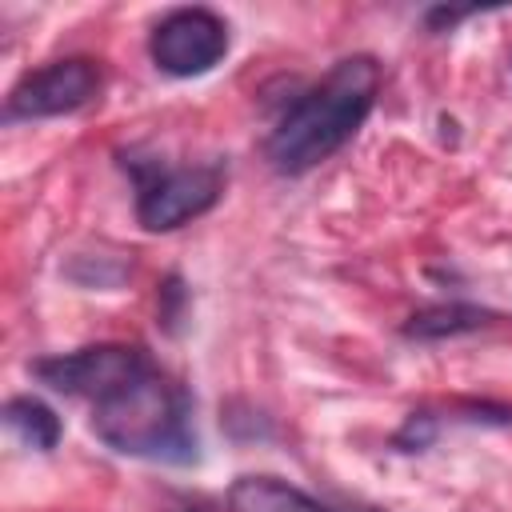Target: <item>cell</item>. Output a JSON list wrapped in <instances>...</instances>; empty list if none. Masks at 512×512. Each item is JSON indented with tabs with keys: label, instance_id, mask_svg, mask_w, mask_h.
I'll return each instance as SVG.
<instances>
[{
	"label": "cell",
	"instance_id": "obj_1",
	"mask_svg": "<svg viewBox=\"0 0 512 512\" xmlns=\"http://www.w3.org/2000/svg\"><path fill=\"white\" fill-rule=\"evenodd\" d=\"M380 92V64L372 56H344L312 84L268 132L264 160L280 176H300L340 152L368 120Z\"/></svg>",
	"mask_w": 512,
	"mask_h": 512
},
{
	"label": "cell",
	"instance_id": "obj_2",
	"mask_svg": "<svg viewBox=\"0 0 512 512\" xmlns=\"http://www.w3.org/2000/svg\"><path fill=\"white\" fill-rule=\"evenodd\" d=\"M92 432L112 452H124V456L164 460V464L196 460L188 392L164 372H156L152 364L112 396L92 404Z\"/></svg>",
	"mask_w": 512,
	"mask_h": 512
},
{
	"label": "cell",
	"instance_id": "obj_3",
	"mask_svg": "<svg viewBox=\"0 0 512 512\" xmlns=\"http://www.w3.org/2000/svg\"><path fill=\"white\" fill-rule=\"evenodd\" d=\"M132 176H136V220L148 232H172L204 216L224 188V172L216 164H196V168L132 164Z\"/></svg>",
	"mask_w": 512,
	"mask_h": 512
},
{
	"label": "cell",
	"instance_id": "obj_4",
	"mask_svg": "<svg viewBox=\"0 0 512 512\" xmlns=\"http://www.w3.org/2000/svg\"><path fill=\"white\" fill-rule=\"evenodd\" d=\"M144 368H148V356L140 348L96 344V348H80V352H64V356H44L32 364V376L60 396H80V400L100 404L104 396L124 388Z\"/></svg>",
	"mask_w": 512,
	"mask_h": 512
},
{
	"label": "cell",
	"instance_id": "obj_5",
	"mask_svg": "<svg viewBox=\"0 0 512 512\" xmlns=\"http://www.w3.org/2000/svg\"><path fill=\"white\" fill-rule=\"evenodd\" d=\"M148 52L168 76H204L228 52V24L208 8H176L156 24Z\"/></svg>",
	"mask_w": 512,
	"mask_h": 512
},
{
	"label": "cell",
	"instance_id": "obj_6",
	"mask_svg": "<svg viewBox=\"0 0 512 512\" xmlns=\"http://www.w3.org/2000/svg\"><path fill=\"white\" fill-rule=\"evenodd\" d=\"M100 88V72L84 56L56 60L48 68L28 72L12 92H8V120H44V116H68L84 108Z\"/></svg>",
	"mask_w": 512,
	"mask_h": 512
},
{
	"label": "cell",
	"instance_id": "obj_7",
	"mask_svg": "<svg viewBox=\"0 0 512 512\" xmlns=\"http://www.w3.org/2000/svg\"><path fill=\"white\" fill-rule=\"evenodd\" d=\"M228 512H336L276 476H240L228 488Z\"/></svg>",
	"mask_w": 512,
	"mask_h": 512
},
{
	"label": "cell",
	"instance_id": "obj_8",
	"mask_svg": "<svg viewBox=\"0 0 512 512\" xmlns=\"http://www.w3.org/2000/svg\"><path fill=\"white\" fill-rule=\"evenodd\" d=\"M492 320H496V312H488L480 304L448 300V304H428V308L412 312L404 320V336L408 340H448V336H464V332L488 328Z\"/></svg>",
	"mask_w": 512,
	"mask_h": 512
},
{
	"label": "cell",
	"instance_id": "obj_9",
	"mask_svg": "<svg viewBox=\"0 0 512 512\" xmlns=\"http://www.w3.org/2000/svg\"><path fill=\"white\" fill-rule=\"evenodd\" d=\"M4 420L36 452H52L56 440H60V416L44 400H36V396H12L4 404Z\"/></svg>",
	"mask_w": 512,
	"mask_h": 512
},
{
	"label": "cell",
	"instance_id": "obj_10",
	"mask_svg": "<svg viewBox=\"0 0 512 512\" xmlns=\"http://www.w3.org/2000/svg\"><path fill=\"white\" fill-rule=\"evenodd\" d=\"M156 304H160V328L176 336L180 324H184V316H188V288H184V280H180L176 272H168V276L160 280Z\"/></svg>",
	"mask_w": 512,
	"mask_h": 512
},
{
	"label": "cell",
	"instance_id": "obj_11",
	"mask_svg": "<svg viewBox=\"0 0 512 512\" xmlns=\"http://www.w3.org/2000/svg\"><path fill=\"white\" fill-rule=\"evenodd\" d=\"M432 440H436V416H428V412H412V416L396 428V436H392V444H396L400 452H424Z\"/></svg>",
	"mask_w": 512,
	"mask_h": 512
},
{
	"label": "cell",
	"instance_id": "obj_12",
	"mask_svg": "<svg viewBox=\"0 0 512 512\" xmlns=\"http://www.w3.org/2000/svg\"><path fill=\"white\" fill-rule=\"evenodd\" d=\"M476 8H428L424 12V24H428V32H444V28H452V24H460L464 16H472Z\"/></svg>",
	"mask_w": 512,
	"mask_h": 512
},
{
	"label": "cell",
	"instance_id": "obj_13",
	"mask_svg": "<svg viewBox=\"0 0 512 512\" xmlns=\"http://www.w3.org/2000/svg\"><path fill=\"white\" fill-rule=\"evenodd\" d=\"M184 512H208V508H184Z\"/></svg>",
	"mask_w": 512,
	"mask_h": 512
}]
</instances>
